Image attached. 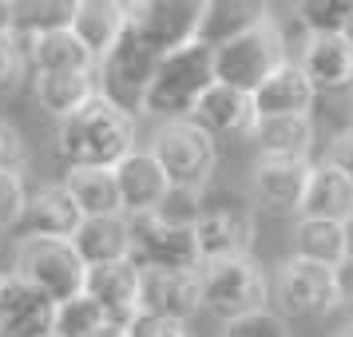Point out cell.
Wrapping results in <instances>:
<instances>
[{"label":"cell","instance_id":"obj_13","mask_svg":"<svg viewBox=\"0 0 353 337\" xmlns=\"http://www.w3.org/2000/svg\"><path fill=\"white\" fill-rule=\"evenodd\" d=\"M56 302L24 278H0V337H48Z\"/></svg>","mask_w":353,"mask_h":337},{"label":"cell","instance_id":"obj_24","mask_svg":"<svg viewBox=\"0 0 353 337\" xmlns=\"http://www.w3.org/2000/svg\"><path fill=\"white\" fill-rule=\"evenodd\" d=\"M36 96L48 108V115L68 119L76 115L92 96H99V72H68V76H36Z\"/></svg>","mask_w":353,"mask_h":337},{"label":"cell","instance_id":"obj_37","mask_svg":"<svg viewBox=\"0 0 353 337\" xmlns=\"http://www.w3.org/2000/svg\"><path fill=\"white\" fill-rule=\"evenodd\" d=\"M24 167V139H20L17 127L0 123V171H17Z\"/></svg>","mask_w":353,"mask_h":337},{"label":"cell","instance_id":"obj_1","mask_svg":"<svg viewBox=\"0 0 353 337\" xmlns=\"http://www.w3.org/2000/svg\"><path fill=\"white\" fill-rule=\"evenodd\" d=\"M135 151V127L123 108L112 99L92 96L76 115L56 127V155L68 171H112L115 163Z\"/></svg>","mask_w":353,"mask_h":337},{"label":"cell","instance_id":"obj_12","mask_svg":"<svg viewBox=\"0 0 353 337\" xmlns=\"http://www.w3.org/2000/svg\"><path fill=\"white\" fill-rule=\"evenodd\" d=\"M83 294L99 305L108 325L128 329L139 314V270L131 262H112V266H92L83 278Z\"/></svg>","mask_w":353,"mask_h":337},{"label":"cell","instance_id":"obj_6","mask_svg":"<svg viewBox=\"0 0 353 337\" xmlns=\"http://www.w3.org/2000/svg\"><path fill=\"white\" fill-rule=\"evenodd\" d=\"M151 159L167 175V187L203 191L219 155H214V139L187 119V123H163L155 143H151Z\"/></svg>","mask_w":353,"mask_h":337},{"label":"cell","instance_id":"obj_36","mask_svg":"<svg viewBox=\"0 0 353 337\" xmlns=\"http://www.w3.org/2000/svg\"><path fill=\"white\" fill-rule=\"evenodd\" d=\"M325 167H334L337 175L353 187V127L341 131L334 143H330V155H325Z\"/></svg>","mask_w":353,"mask_h":337},{"label":"cell","instance_id":"obj_26","mask_svg":"<svg viewBox=\"0 0 353 337\" xmlns=\"http://www.w3.org/2000/svg\"><path fill=\"white\" fill-rule=\"evenodd\" d=\"M250 139L266 159H305L314 143L310 119H258Z\"/></svg>","mask_w":353,"mask_h":337},{"label":"cell","instance_id":"obj_14","mask_svg":"<svg viewBox=\"0 0 353 337\" xmlns=\"http://www.w3.org/2000/svg\"><path fill=\"white\" fill-rule=\"evenodd\" d=\"M191 123L199 131H207L210 139L214 135L219 139H250L258 115H254V103H250L246 92H234L226 83H210L207 92H203V99L194 103Z\"/></svg>","mask_w":353,"mask_h":337},{"label":"cell","instance_id":"obj_19","mask_svg":"<svg viewBox=\"0 0 353 337\" xmlns=\"http://www.w3.org/2000/svg\"><path fill=\"white\" fill-rule=\"evenodd\" d=\"M28 48V72L36 76H68V72H92L96 60L88 56L72 28H52L40 36H20Z\"/></svg>","mask_w":353,"mask_h":337},{"label":"cell","instance_id":"obj_28","mask_svg":"<svg viewBox=\"0 0 353 337\" xmlns=\"http://www.w3.org/2000/svg\"><path fill=\"white\" fill-rule=\"evenodd\" d=\"M266 17V8L262 4H203V20H199V44H207V48H219L226 44L230 36L246 32L250 24Z\"/></svg>","mask_w":353,"mask_h":337},{"label":"cell","instance_id":"obj_21","mask_svg":"<svg viewBox=\"0 0 353 337\" xmlns=\"http://www.w3.org/2000/svg\"><path fill=\"white\" fill-rule=\"evenodd\" d=\"M24 223H28V238H72L76 226L83 223V214L72 203L64 183H52V187H40L36 194H28Z\"/></svg>","mask_w":353,"mask_h":337},{"label":"cell","instance_id":"obj_20","mask_svg":"<svg viewBox=\"0 0 353 337\" xmlns=\"http://www.w3.org/2000/svg\"><path fill=\"white\" fill-rule=\"evenodd\" d=\"M72 250L80 254V262L92 266H112V262H128L131 254V234L123 214H108V218H83L72 234Z\"/></svg>","mask_w":353,"mask_h":337},{"label":"cell","instance_id":"obj_31","mask_svg":"<svg viewBox=\"0 0 353 337\" xmlns=\"http://www.w3.org/2000/svg\"><path fill=\"white\" fill-rule=\"evenodd\" d=\"M28 72V48L17 32L0 36V92H12L20 76Z\"/></svg>","mask_w":353,"mask_h":337},{"label":"cell","instance_id":"obj_33","mask_svg":"<svg viewBox=\"0 0 353 337\" xmlns=\"http://www.w3.org/2000/svg\"><path fill=\"white\" fill-rule=\"evenodd\" d=\"M24 203H28L24 178L17 171H0V230L24 218Z\"/></svg>","mask_w":353,"mask_h":337},{"label":"cell","instance_id":"obj_30","mask_svg":"<svg viewBox=\"0 0 353 337\" xmlns=\"http://www.w3.org/2000/svg\"><path fill=\"white\" fill-rule=\"evenodd\" d=\"M298 20L310 36H341L353 20V0H305L298 4Z\"/></svg>","mask_w":353,"mask_h":337},{"label":"cell","instance_id":"obj_7","mask_svg":"<svg viewBox=\"0 0 353 337\" xmlns=\"http://www.w3.org/2000/svg\"><path fill=\"white\" fill-rule=\"evenodd\" d=\"M131 254L128 262L135 270H175V274H199V246H194L191 226H171L155 214L128 218Z\"/></svg>","mask_w":353,"mask_h":337},{"label":"cell","instance_id":"obj_9","mask_svg":"<svg viewBox=\"0 0 353 337\" xmlns=\"http://www.w3.org/2000/svg\"><path fill=\"white\" fill-rule=\"evenodd\" d=\"M194 230V246H199V262H230V258H250L254 246V223L250 214L239 207H214L203 210Z\"/></svg>","mask_w":353,"mask_h":337},{"label":"cell","instance_id":"obj_44","mask_svg":"<svg viewBox=\"0 0 353 337\" xmlns=\"http://www.w3.org/2000/svg\"><path fill=\"white\" fill-rule=\"evenodd\" d=\"M48 337H52V334H48Z\"/></svg>","mask_w":353,"mask_h":337},{"label":"cell","instance_id":"obj_42","mask_svg":"<svg viewBox=\"0 0 353 337\" xmlns=\"http://www.w3.org/2000/svg\"><path fill=\"white\" fill-rule=\"evenodd\" d=\"M341 36H345V40H350V48H353V20H350V28H345V32H341Z\"/></svg>","mask_w":353,"mask_h":337},{"label":"cell","instance_id":"obj_17","mask_svg":"<svg viewBox=\"0 0 353 337\" xmlns=\"http://www.w3.org/2000/svg\"><path fill=\"white\" fill-rule=\"evenodd\" d=\"M302 76L314 92H345L353 88V48L345 36H310L302 48Z\"/></svg>","mask_w":353,"mask_h":337},{"label":"cell","instance_id":"obj_43","mask_svg":"<svg viewBox=\"0 0 353 337\" xmlns=\"http://www.w3.org/2000/svg\"><path fill=\"white\" fill-rule=\"evenodd\" d=\"M337 337H353V321H350V325H345V329H341Z\"/></svg>","mask_w":353,"mask_h":337},{"label":"cell","instance_id":"obj_23","mask_svg":"<svg viewBox=\"0 0 353 337\" xmlns=\"http://www.w3.org/2000/svg\"><path fill=\"white\" fill-rule=\"evenodd\" d=\"M310 171H314L310 159H266L262 155L254 163V191L274 210H298Z\"/></svg>","mask_w":353,"mask_h":337},{"label":"cell","instance_id":"obj_40","mask_svg":"<svg viewBox=\"0 0 353 337\" xmlns=\"http://www.w3.org/2000/svg\"><path fill=\"white\" fill-rule=\"evenodd\" d=\"M345 258H353V218L345 223Z\"/></svg>","mask_w":353,"mask_h":337},{"label":"cell","instance_id":"obj_2","mask_svg":"<svg viewBox=\"0 0 353 337\" xmlns=\"http://www.w3.org/2000/svg\"><path fill=\"white\" fill-rule=\"evenodd\" d=\"M210 83H214V52L191 40L159 60L155 76L147 80L139 96V112L163 123H187Z\"/></svg>","mask_w":353,"mask_h":337},{"label":"cell","instance_id":"obj_39","mask_svg":"<svg viewBox=\"0 0 353 337\" xmlns=\"http://www.w3.org/2000/svg\"><path fill=\"white\" fill-rule=\"evenodd\" d=\"M12 32V4L8 0H0V36Z\"/></svg>","mask_w":353,"mask_h":337},{"label":"cell","instance_id":"obj_3","mask_svg":"<svg viewBox=\"0 0 353 337\" xmlns=\"http://www.w3.org/2000/svg\"><path fill=\"white\" fill-rule=\"evenodd\" d=\"M214 52V83H226L234 92H254L258 83L266 80L270 72L286 64V36L278 28V20L266 12V17L250 24L246 32L230 36L226 44H219Z\"/></svg>","mask_w":353,"mask_h":337},{"label":"cell","instance_id":"obj_10","mask_svg":"<svg viewBox=\"0 0 353 337\" xmlns=\"http://www.w3.org/2000/svg\"><path fill=\"white\" fill-rule=\"evenodd\" d=\"M278 302L286 314L298 318H314L337 305V282L330 266H314L302 258H290L286 266L278 270Z\"/></svg>","mask_w":353,"mask_h":337},{"label":"cell","instance_id":"obj_16","mask_svg":"<svg viewBox=\"0 0 353 337\" xmlns=\"http://www.w3.org/2000/svg\"><path fill=\"white\" fill-rule=\"evenodd\" d=\"M199 309V274L139 270V314L183 321Z\"/></svg>","mask_w":353,"mask_h":337},{"label":"cell","instance_id":"obj_8","mask_svg":"<svg viewBox=\"0 0 353 337\" xmlns=\"http://www.w3.org/2000/svg\"><path fill=\"white\" fill-rule=\"evenodd\" d=\"M128 20L143 32L151 48L167 56V52L191 44L199 36V20H203V4L194 0H151V4H128Z\"/></svg>","mask_w":353,"mask_h":337},{"label":"cell","instance_id":"obj_5","mask_svg":"<svg viewBox=\"0 0 353 337\" xmlns=\"http://www.w3.org/2000/svg\"><path fill=\"white\" fill-rule=\"evenodd\" d=\"M17 278H24L52 302H68L83 294L88 266L68 238H24L17 250Z\"/></svg>","mask_w":353,"mask_h":337},{"label":"cell","instance_id":"obj_11","mask_svg":"<svg viewBox=\"0 0 353 337\" xmlns=\"http://www.w3.org/2000/svg\"><path fill=\"white\" fill-rule=\"evenodd\" d=\"M115 194H119V210L123 218H139V214H155L167 198V175L159 163L151 159V151H131L112 167Z\"/></svg>","mask_w":353,"mask_h":337},{"label":"cell","instance_id":"obj_41","mask_svg":"<svg viewBox=\"0 0 353 337\" xmlns=\"http://www.w3.org/2000/svg\"><path fill=\"white\" fill-rule=\"evenodd\" d=\"M92 337H128V334H123V329H115V325H103V329L92 334Z\"/></svg>","mask_w":353,"mask_h":337},{"label":"cell","instance_id":"obj_15","mask_svg":"<svg viewBox=\"0 0 353 337\" xmlns=\"http://www.w3.org/2000/svg\"><path fill=\"white\" fill-rule=\"evenodd\" d=\"M314 99H318V92L310 88V80L302 76V68L294 60H286L278 72H270L250 92V103H254L258 119H310Z\"/></svg>","mask_w":353,"mask_h":337},{"label":"cell","instance_id":"obj_22","mask_svg":"<svg viewBox=\"0 0 353 337\" xmlns=\"http://www.w3.org/2000/svg\"><path fill=\"white\" fill-rule=\"evenodd\" d=\"M298 214L302 218H318V223H350L353 218V187L337 175L334 167L321 163L305 178Z\"/></svg>","mask_w":353,"mask_h":337},{"label":"cell","instance_id":"obj_4","mask_svg":"<svg viewBox=\"0 0 353 337\" xmlns=\"http://www.w3.org/2000/svg\"><path fill=\"white\" fill-rule=\"evenodd\" d=\"M266 274L250 258L230 262H203L199 266V305H207L214 318L230 321L246 318L254 309H266Z\"/></svg>","mask_w":353,"mask_h":337},{"label":"cell","instance_id":"obj_34","mask_svg":"<svg viewBox=\"0 0 353 337\" xmlns=\"http://www.w3.org/2000/svg\"><path fill=\"white\" fill-rule=\"evenodd\" d=\"M226 337H290L286 334V321L270 314V309H254V314H246V318L230 321L226 325Z\"/></svg>","mask_w":353,"mask_h":337},{"label":"cell","instance_id":"obj_18","mask_svg":"<svg viewBox=\"0 0 353 337\" xmlns=\"http://www.w3.org/2000/svg\"><path fill=\"white\" fill-rule=\"evenodd\" d=\"M123 24H128V8L123 4H115V0H80V4H72V24L68 28L88 48V56L99 64L115 48Z\"/></svg>","mask_w":353,"mask_h":337},{"label":"cell","instance_id":"obj_25","mask_svg":"<svg viewBox=\"0 0 353 337\" xmlns=\"http://www.w3.org/2000/svg\"><path fill=\"white\" fill-rule=\"evenodd\" d=\"M294 250L302 262L314 266H330L337 270L345 262V223H318V218H298L294 230Z\"/></svg>","mask_w":353,"mask_h":337},{"label":"cell","instance_id":"obj_27","mask_svg":"<svg viewBox=\"0 0 353 337\" xmlns=\"http://www.w3.org/2000/svg\"><path fill=\"white\" fill-rule=\"evenodd\" d=\"M72 203L80 207L83 218H108V214H123L119 210V194H115L112 171H68L64 178Z\"/></svg>","mask_w":353,"mask_h":337},{"label":"cell","instance_id":"obj_38","mask_svg":"<svg viewBox=\"0 0 353 337\" xmlns=\"http://www.w3.org/2000/svg\"><path fill=\"white\" fill-rule=\"evenodd\" d=\"M334 282H337V302L345 305V314H350V321H353V258H345L334 270Z\"/></svg>","mask_w":353,"mask_h":337},{"label":"cell","instance_id":"obj_32","mask_svg":"<svg viewBox=\"0 0 353 337\" xmlns=\"http://www.w3.org/2000/svg\"><path fill=\"white\" fill-rule=\"evenodd\" d=\"M199 214H203L199 191H179V187H171L167 198H163V207L155 210V218H163V223H171V226H194Z\"/></svg>","mask_w":353,"mask_h":337},{"label":"cell","instance_id":"obj_29","mask_svg":"<svg viewBox=\"0 0 353 337\" xmlns=\"http://www.w3.org/2000/svg\"><path fill=\"white\" fill-rule=\"evenodd\" d=\"M108 321L99 314V305L88 298V294H76L68 302H56V314H52V337H92L99 334Z\"/></svg>","mask_w":353,"mask_h":337},{"label":"cell","instance_id":"obj_35","mask_svg":"<svg viewBox=\"0 0 353 337\" xmlns=\"http://www.w3.org/2000/svg\"><path fill=\"white\" fill-rule=\"evenodd\" d=\"M128 337H191L183 321H171V318H155V314H135L128 329Z\"/></svg>","mask_w":353,"mask_h":337}]
</instances>
